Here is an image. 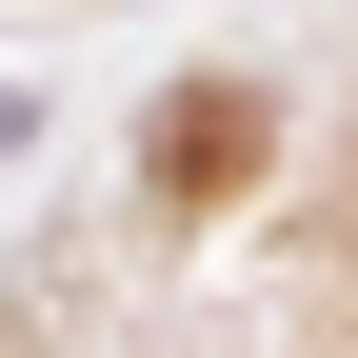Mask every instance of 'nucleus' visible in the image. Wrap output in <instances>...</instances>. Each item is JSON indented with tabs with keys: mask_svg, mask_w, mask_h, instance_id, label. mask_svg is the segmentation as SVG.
Segmentation results:
<instances>
[{
	"mask_svg": "<svg viewBox=\"0 0 358 358\" xmlns=\"http://www.w3.org/2000/svg\"><path fill=\"white\" fill-rule=\"evenodd\" d=\"M259 159V100H179V179H239Z\"/></svg>",
	"mask_w": 358,
	"mask_h": 358,
	"instance_id": "f257e3e1",
	"label": "nucleus"
}]
</instances>
